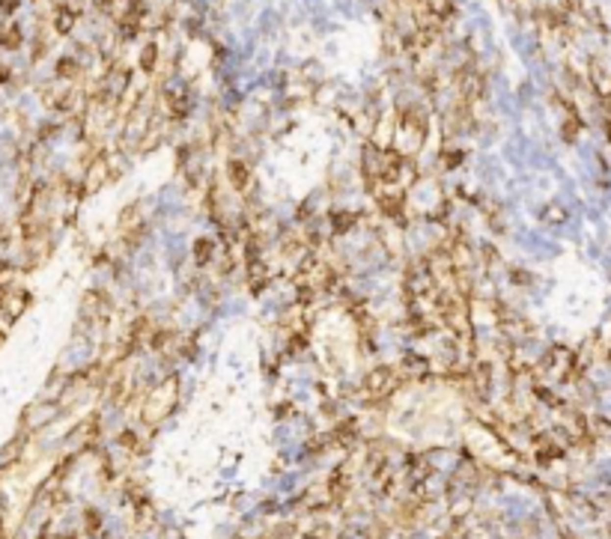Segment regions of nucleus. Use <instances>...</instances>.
<instances>
[{
  "label": "nucleus",
  "mask_w": 611,
  "mask_h": 539,
  "mask_svg": "<svg viewBox=\"0 0 611 539\" xmlns=\"http://www.w3.org/2000/svg\"><path fill=\"white\" fill-rule=\"evenodd\" d=\"M394 381H397V369H391V367H376V369L367 375L364 388H367L370 393H388V391L394 388Z\"/></svg>",
  "instance_id": "f257e3e1"
}]
</instances>
